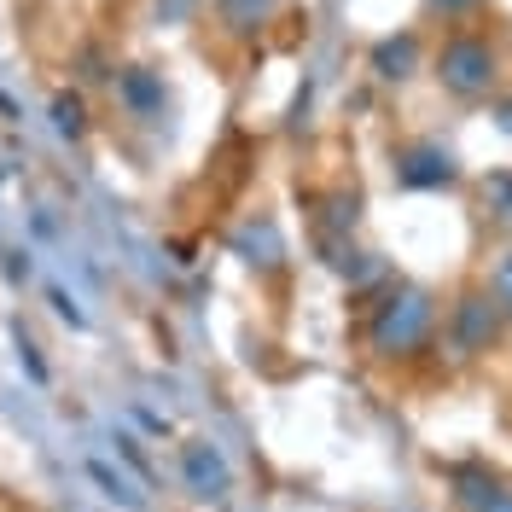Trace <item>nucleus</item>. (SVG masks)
I'll return each instance as SVG.
<instances>
[{"mask_svg":"<svg viewBox=\"0 0 512 512\" xmlns=\"http://www.w3.org/2000/svg\"><path fill=\"white\" fill-rule=\"evenodd\" d=\"M495 332H501V315H495V303L483 297V291H472L460 309H454V350L460 355H478L495 344Z\"/></svg>","mask_w":512,"mask_h":512,"instance_id":"obj_3","label":"nucleus"},{"mask_svg":"<svg viewBox=\"0 0 512 512\" xmlns=\"http://www.w3.org/2000/svg\"><path fill=\"white\" fill-rule=\"evenodd\" d=\"M117 99H123L134 117H163V82L146 70V64L117 70Z\"/></svg>","mask_w":512,"mask_h":512,"instance_id":"obj_5","label":"nucleus"},{"mask_svg":"<svg viewBox=\"0 0 512 512\" xmlns=\"http://www.w3.org/2000/svg\"><path fill=\"white\" fill-rule=\"evenodd\" d=\"M437 76H443V88H454V94L478 99L495 88V53H489V41H478V35H454L443 47V59H437Z\"/></svg>","mask_w":512,"mask_h":512,"instance_id":"obj_2","label":"nucleus"},{"mask_svg":"<svg viewBox=\"0 0 512 512\" xmlns=\"http://www.w3.org/2000/svg\"><path fill=\"white\" fill-rule=\"evenodd\" d=\"M483 512H512V495H489V501H483Z\"/></svg>","mask_w":512,"mask_h":512,"instance_id":"obj_17","label":"nucleus"},{"mask_svg":"<svg viewBox=\"0 0 512 512\" xmlns=\"http://www.w3.org/2000/svg\"><path fill=\"white\" fill-rule=\"evenodd\" d=\"M181 472H187V489L204 501L227 489V460L210 443H181Z\"/></svg>","mask_w":512,"mask_h":512,"instance_id":"obj_4","label":"nucleus"},{"mask_svg":"<svg viewBox=\"0 0 512 512\" xmlns=\"http://www.w3.org/2000/svg\"><path fill=\"white\" fill-rule=\"evenodd\" d=\"M18 361H24V367H30V379H35V384L47 379V361H41V355H35V344H30V338H24V332H18Z\"/></svg>","mask_w":512,"mask_h":512,"instance_id":"obj_12","label":"nucleus"},{"mask_svg":"<svg viewBox=\"0 0 512 512\" xmlns=\"http://www.w3.org/2000/svg\"><path fill=\"white\" fill-rule=\"evenodd\" d=\"M88 478L99 483V495H105V501H117V507H128V512L140 507V489H128V478H117L105 460H88Z\"/></svg>","mask_w":512,"mask_h":512,"instance_id":"obj_9","label":"nucleus"},{"mask_svg":"<svg viewBox=\"0 0 512 512\" xmlns=\"http://www.w3.org/2000/svg\"><path fill=\"white\" fill-rule=\"evenodd\" d=\"M495 192L507 198V210H512V181H507V175H495Z\"/></svg>","mask_w":512,"mask_h":512,"instance_id":"obj_18","label":"nucleus"},{"mask_svg":"<svg viewBox=\"0 0 512 512\" xmlns=\"http://www.w3.org/2000/svg\"><path fill=\"white\" fill-rule=\"evenodd\" d=\"M198 0H158V24H187Z\"/></svg>","mask_w":512,"mask_h":512,"instance_id":"obj_11","label":"nucleus"},{"mask_svg":"<svg viewBox=\"0 0 512 512\" xmlns=\"http://www.w3.org/2000/svg\"><path fill=\"white\" fill-rule=\"evenodd\" d=\"M425 332H431V303H425L419 291H396V297L379 309V320H373V350L379 355L419 350Z\"/></svg>","mask_w":512,"mask_h":512,"instance_id":"obj_1","label":"nucleus"},{"mask_svg":"<svg viewBox=\"0 0 512 512\" xmlns=\"http://www.w3.org/2000/svg\"><path fill=\"white\" fill-rule=\"evenodd\" d=\"M47 303H53V309H59V315H64V320H70V326H88V315H82V309H76V303H70V297H64V291H59V286L47 291Z\"/></svg>","mask_w":512,"mask_h":512,"instance_id":"obj_13","label":"nucleus"},{"mask_svg":"<svg viewBox=\"0 0 512 512\" xmlns=\"http://www.w3.org/2000/svg\"><path fill=\"white\" fill-rule=\"evenodd\" d=\"M216 12H222V24H233V30H256V24L274 18V0H216Z\"/></svg>","mask_w":512,"mask_h":512,"instance_id":"obj_8","label":"nucleus"},{"mask_svg":"<svg viewBox=\"0 0 512 512\" xmlns=\"http://www.w3.org/2000/svg\"><path fill=\"white\" fill-rule=\"evenodd\" d=\"M6 280L18 286V280H30V256L24 251H6Z\"/></svg>","mask_w":512,"mask_h":512,"instance_id":"obj_14","label":"nucleus"},{"mask_svg":"<svg viewBox=\"0 0 512 512\" xmlns=\"http://www.w3.org/2000/svg\"><path fill=\"white\" fill-rule=\"evenodd\" d=\"M53 128L70 134V140H82V134H88V105H82L76 94H59L53 99Z\"/></svg>","mask_w":512,"mask_h":512,"instance_id":"obj_10","label":"nucleus"},{"mask_svg":"<svg viewBox=\"0 0 512 512\" xmlns=\"http://www.w3.org/2000/svg\"><path fill=\"white\" fill-rule=\"evenodd\" d=\"M414 59H419V41H414V35H396V41H379L373 70H379V76H390V82H402V76L414 70Z\"/></svg>","mask_w":512,"mask_h":512,"instance_id":"obj_7","label":"nucleus"},{"mask_svg":"<svg viewBox=\"0 0 512 512\" xmlns=\"http://www.w3.org/2000/svg\"><path fill=\"white\" fill-rule=\"evenodd\" d=\"M431 6H437V12H472L478 0H431Z\"/></svg>","mask_w":512,"mask_h":512,"instance_id":"obj_16","label":"nucleus"},{"mask_svg":"<svg viewBox=\"0 0 512 512\" xmlns=\"http://www.w3.org/2000/svg\"><path fill=\"white\" fill-rule=\"evenodd\" d=\"M402 181H408V187H448V181H454V163H448V152H437V146H419V152L402 158Z\"/></svg>","mask_w":512,"mask_h":512,"instance_id":"obj_6","label":"nucleus"},{"mask_svg":"<svg viewBox=\"0 0 512 512\" xmlns=\"http://www.w3.org/2000/svg\"><path fill=\"white\" fill-rule=\"evenodd\" d=\"M495 303H507L512 309V256L501 262V274H495Z\"/></svg>","mask_w":512,"mask_h":512,"instance_id":"obj_15","label":"nucleus"}]
</instances>
